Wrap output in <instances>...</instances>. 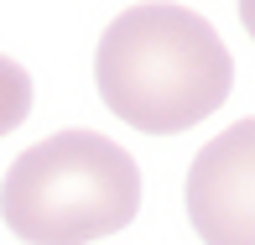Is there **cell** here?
<instances>
[{
  "label": "cell",
  "mask_w": 255,
  "mask_h": 245,
  "mask_svg": "<svg viewBox=\"0 0 255 245\" xmlns=\"http://www.w3.org/2000/svg\"><path fill=\"white\" fill-rule=\"evenodd\" d=\"M94 84L115 120L177 136L229 99L235 57L214 21L188 5H125L99 37Z\"/></svg>",
  "instance_id": "6da1fadb"
},
{
  "label": "cell",
  "mask_w": 255,
  "mask_h": 245,
  "mask_svg": "<svg viewBox=\"0 0 255 245\" xmlns=\"http://www.w3.org/2000/svg\"><path fill=\"white\" fill-rule=\"evenodd\" d=\"M240 21H245V31L255 37V0H245V5H240Z\"/></svg>",
  "instance_id": "5b68a950"
},
{
  "label": "cell",
  "mask_w": 255,
  "mask_h": 245,
  "mask_svg": "<svg viewBox=\"0 0 255 245\" xmlns=\"http://www.w3.org/2000/svg\"><path fill=\"white\" fill-rule=\"evenodd\" d=\"M31 115V73L0 52V136H10Z\"/></svg>",
  "instance_id": "277c9868"
},
{
  "label": "cell",
  "mask_w": 255,
  "mask_h": 245,
  "mask_svg": "<svg viewBox=\"0 0 255 245\" xmlns=\"http://www.w3.org/2000/svg\"><path fill=\"white\" fill-rule=\"evenodd\" d=\"M188 219L203 245H255V115L235 120L193 157Z\"/></svg>",
  "instance_id": "3957f363"
},
{
  "label": "cell",
  "mask_w": 255,
  "mask_h": 245,
  "mask_svg": "<svg viewBox=\"0 0 255 245\" xmlns=\"http://www.w3.org/2000/svg\"><path fill=\"white\" fill-rule=\"evenodd\" d=\"M141 214V167L99 131H52L5 167L0 219L26 245H89Z\"/></svg>",
  "instance_id": "7a4b0ae2"
}]
</instances>
